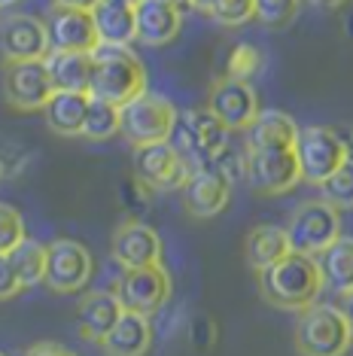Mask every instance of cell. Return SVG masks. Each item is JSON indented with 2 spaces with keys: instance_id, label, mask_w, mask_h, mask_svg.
<instances>
[{
  "instance_id": "obj_27",
  "label": "cell",
  "mask_w": 353,
  "mask_h": 356,
  "mask_svg": "<svg viewBox=\"0 0 353 356\" xmlns=\"http://www.w3.org/2000/svg\"><path fill=\"white\" fill-rule=\"evenodd\" d=\"M10 265L19 277L22 289H31L37 283H43L46 274V244H40L34 238H25L19 247L10 253Z\"/></svg>"
},
{
  "instance_id": "obj_33",
  "label": "cell",
  "mask_w": 353,
  "mask_h": 356,
  "mask_svg": "<svg viewBox=\"0 0 353 356\" xmlns=\"http://www.w3.org/2000/svg\"><path fill=\"white\" fill-rule=\"evenodd\" d=\"M25 220L13 204L0 201V256H10L15 247L25 241Z\"/></svg>"
},
{
  "instance_id": "obj_24",
  "label": "cell",
  "mask_w": 353,
  "mask_h": 356,
  "mask_svg": "<svg viewBox=\"0 0 353 356\" xmlns=\"http://www.w3.org/2000/svg\"><path fill=\"white\" fill-rule=\"evenodd\" d=\"M88 110L85 92H55L43 107L46 125L61 137H83V122Z\"/></svg>"
},
{
  "instance_id": "obj_30",
  "label": "cell",
  "mask_w": 353,
  "mask_h": 356,
  "mask_svg": "<svg viewBox=\"0 0 353 356\" xmlns=\"http://www.w3.org/2000/svg\"><path fill=\"white\" fill-rule=\"evenodd\" d=\"M262 52L256 49L253 43H238L235 49L229 52V64H226V76H235V79H244L250 83L256 74H262Z\"/></svg>"
},
{
  "instance_id": "obj_11",
  "label": "cell",
  "mask_w": 353,
  "mask_h": 356,
  "mask_svg": "<svg viewBox=\"0 0 353 356\" xmlns=\"http://www.w3.org/2000/svg\"><path fill=\"white\" fill-rule=\"evenodd\" d=\"M192 174V165L171 140L134 149V177L149 192H180Z\"/></svg>"
},
{
  "instance_id": "obj_6",
  "label": "cell",
  "mask_w": 353,
  "mask_h": 356,
  "mask_svg": "<svg viewBox=\"0 0 353 356\" xmlns=\"http://www.w3.org/2000/svg\"><path fill=\"white\" fill-rule=\"evenodd\" d=\"M244 177L259 195H284L302 183L295 147H244Z\"/></svg>"
},
{
  "instance_id": "obj_22",
  "label": "cell",
  "mask_w": 353,
  "mask_h": 356,
  "mask_svg": "<svg viewBox=\"0 0 353 356\" xmlns=\"http://www.w3.org/2000/svg\"><path fill=\"white\" fill-rule=\"evenodd\" d=\"M92 22H95V31H98V40L107 46H131L138 40L134 6L116 3V0H101L92 10Z\"/></svg>"
},
{
  "instance_id": "obj_36",
  "label": "cell",
  "mask_w": 353,
  "mask_h": 356,
  "mask_svg": "<svg viewBox=\"0 0 353 356\" xmlns=\"http://www.w3.org/2000/svg\"><path fill=\"white\" fill-rule=\"evenodd\" d=\"M213 335H216V326L211 317H195L192 323V344L198 347V350H207V347H213Z\"/></svg>"
},
{
  "instance_id": "obj_39",
  "label": "cell",
  "mask_w": 353,
  "mask_h": 356,
  "mask_svg": "<svg viewBox=\"0 0 353 356\" xmlns=\"http://www.w3.org/2000/svg\"><path fill=\"white\" fill-rule=\"evenodd\" d=\"M338 311L344 314V320H347V326H350V332H353V293L341 296V307H338Z\"/></svg>"
},
{
  "instance_id": "obj_46",
  "label": "cell",
  "mask_w": 353,
  "mask_h": 356,
  "mask_svg": "<svg viewBox=\"0 0 353 356\" xmlns=\"http://www.w3.org/2000/svg\"><path fill=\"white\" fill-rule=\"evenodd\" d=\"M3 177H6V161L0 159V180H3Z\"/></svg>"
},
{
  "instance_id": "obj_5",
  "label": "cell",
  "mask_w": 353,
  "mask_h": 356,
  "mask_svg": "<svg viewBox=\"0 0 353 356\" xmlns=\"http://www.w3.org/2000/svg\"><path fill=\"white\" fill-rule=\"evenodd\" d=\"M176 116H180V110H176L165 95L143 92L134 101L119 107V134H122L134 149L149 147V143L171 140Z\"/></svg>"
},
{
  "instance_id": "obj_47",
  "label": "cell",
  "mask_w": 353,
  "mask_h": 356,
  "mask_svg": "<svg viewBox=\"0 0 353 356\" xmlns=\"http://www.w3.org/2000/svg\"><path fill=\"white\" fill-rule=\"evenodd\" d=\"M13 3H19V0H0V10H3V6H13Z\"/></svg>"
},
{
  "instance_id": "obj_13",
  "label": "cell",
  "mask_w": 353,
  "mask_h": 356,
  "mask_svg": "<svg viewBox=\"0 0 353 356\" xmlns=\"http://www.w3.org/2000/svg\"><path fill=\"white\" fill-rule=\"evenodd\" d=\"M55 95V86L49 79L43 61H6L3 70V98L19 113H37L46 107Z\"/></svg>"
},
{
  "instance_id": "obj_40",
  "label": "cell",
  "mask_w": 353,
  "mask_h": 356,
  "mask_svg": "<svg viewBox=\"0 0 353 356\" xmlns=\"http://www.w3.org/2000/svg\"><path fill=\"white\" fill-rule=\"evenodd\" d=\"M216 3H220V0H192V6H195V10H202V13H211Z\"/></svg>"
},
{
  "instance_id": "obj_43",
  "label": "cell",
  "mask_w": 353,
  "mask_h": 356,
  "mask_svg": "<svg viewBox=\"0 0 353 356\" xmlns=\"http://www.w3.org/2000/svg\"><path fill=\"white\" fill-rule=\"evenodd\" d=\"M165 3H171V6H176L180 13H186V10H192V0H165Z\"/></svg>"
},
{
  "instance_id": "obj_18",
  "label": "cell",
  "mask_w": 353,
  "mask_h": 356,
  "mask_svg": "<svg viewBox=\"0 0 353 356\" xmlns=\"http://www.w3.org/2000/svg\"><path fill=\"white\" fill-rule=\"evenodd\" d=\"M134 28H138V43L143 46H171L180 37L183 13L165 0H140L134 6Z\"/></svg>"
},
{
  "instance_id": "obj_41",
  "label": "cell",
  "mask_w": 353,
  "mask_h": 356,
  "mask_svg": "<svg viewBox=\"0 0 353 356\" xmlns=\"http://www.w3.org/2000/svg\"><path fill=\"white\" fill-rule=\"evenodd\" d=\"M311 3L326 6V10H338V6H344V3H347V0H311Z\"/></svg>"
},
{
  "instance_id": "obj_17",
  "label": "cell",
  "mask_w": 353,
  "mask_h": 356,
  "mask_svg": "<svg viewBox=\"0 0 353 356\" xmlns=\"http://www.w3.org/2000/svg\"><path fill=\"white\" fill-rule=\"evenodd\" d=\"M0 52L6 61H43L49 55V37L46 25L34 15H10L0 25Z\"/></svg>"
},
{
  "instance_id": "obj_29",
  "label": "cell",
  "mask_w": 353,
  "mask_h": 356,
  "mask_svg": "<svg viewBox=\"0 0 353 356\" xmlns=\"http://www.w3.org/2000/svg\"><path fill=\"white\" fill-rule=\"evenodd\" d=\"M320 192L335 210H353V161L347 159L326 183H320Z\"/></svg>"
},
{
  "instance_id": "obj_1",
  "label": "cell",
  "mask_w": 353,
  "mask_h": 356,
  "mask_svg": "<svg viewBox=\"0 0 353 356\" xmlns=\"http://www.w3.org/2000/svg\"><path fill=\"white\" fill-rule=\"evenodd\" d=\"M229 128L220 122L207 107L186 110L176 116L174 125V147L192 165V171H220L229 180L235 177L238 156L229 147Z\"/></svg>"
},
{
  "instance_id": "obj_23",
  "label": "cell",
  "mask_w": 353,
  "mask_h": 356,
  "mask_svg": "<svg viewBox=\"0 0 353 356\" xmlns=\"http://www.w3.org/2000/svg\"><path fill=\"white\" fill-rule=\"evenodd\" d=\"M55 92H85L92 83V55L88 52H49L43 58Z\"/></svg>"
},
{
  "instance_id": "obj_10",
  "label": "cell",
  "mask_w": 353,
  "mask_h": 356,
  "mask_svg": "<svg viewBox=\"0 0 353 356\" xmlns=\"http://www.w3.org/2000/svg\"><path fill=\"white\" fill-rule=\"evenodd\" d=\"M95 274V259L85 244L70 238H58L46 244V274L43 283L58 296H70L88 286Z\"/></svg>"
},
{
  "instance_id": "obj_34",
  "label": "cell",
  "mask_w": 353,
  "mask_h": 356,
  "mask_svg": "<svg viewBox=\"0 0 353 356\" xmlns=\"http://www.w3.org/2000/svg\"><path fill=\"white\" fill-rule=\"evenodd\" d=\"M149 195H152V192H149L147 186H143L134 174L122 183V201L134 210V213H140V210H147V207H149Z\"/></svg>"
},
{
  "instance_id": "obj_8",
  "label": "cell",
  "mask_w": 353,
  "mask_h": 356,
  "mask_svg": "<svg viewBox=\"0 0 353 356\" xmlns=\"http://www.w3.org/2000/svg\"><path fill=\"white\" fill-rule=\"evenodd\" d=\"M295 156H299L302 180L320 186L347 161V143H344V137L338 131H332V128L308 125V128H299Z\"/></svg>"
},
{
  "instance_id": "obj_12",
  "label": "cell",
  "mask_w": 353,
  "mask_h": 356,
  "mask_svg": "<svg viewBox=\"0 0 353 356\" xmlns=\"http://www.w3.org/2000/svg\"><path fill=\"white\" fill-rule=\"evenodd\" d=\"M207 110L220 119L229 131H247L253 119L262 113L259 95L250 83L235 76H220L207 88Z\"/></svg>"
},
{
  "instance_id": "obj_35",
  "label": "cell",
  "mask_w": 353,
  "mask_h": 356,
  "mask_svg": "<svg viewBox=\"0 0 353 356\" xmlns=\"http://www.w3.org/2000/svg\"><path fill=\"white\" fill-rule=\"evenodd\" d=\"M22 293V283L15 277L13 265H10V256H0V302L6 298H15Z\"/></svg>"
},
{
  "instance_id": "obj_7",
  "label": "cell",
  "mask_w": 353,
  "mask_h": 356,
  "mask_svg": "<svg viewBox=\"0 0 353 356\" xmlns=\"http://www.w3.org/2000/svg\"><path fill=\"white\" fill-rule=\"evenodd\" d=\"M286 238H290L293 253L320 256L326 247H332L341 238V210H335L323 198L302 201L290 213Z\"/></svg>"
},
{
  "instance_id": "obj_4",
  "label": "cell",
  "mask_w": 353,
  "mask_h": 356,
  "mask_svg": "<svg viewBox=\"0 0 353 356\" xmlns=\"http://www.w3.org/2000/svg\"><path fill=\"white\" fill-rule=\"evenodd\" d=\"M293 341L299 356H344L353 344V332L335 305H311L295 320Z\"/></svg>"
},
{
  "instance_id": "obj_38",
  "label": "cell",
  "mask_w": 353,
  "mask_h": 356,
  "mask_svg": "<svg viewBox=\"0 0 353 356\" xmlns=\"http://www.w3.org/2000/svg\"><path fill=\"white\" fill-rule=\"evenodd\" d=\"M55 3H61V6H74V10H85V13H92L95 6L101 3V0H55Z\"/></svg>"
},
{
  "instance_id": "obj_26",
  "label": "cell",
  "mask_w": 353,
  "mask_h": 356,
  "mask_svg": "<svg viewBox=\"0 0 353 356\" xmlns=\"http://www.w3.org/2000/svg\"><path fill=\"white\" fill-rule=\"evenodd\" d=\"M320 271H323V283L335 289L338 296L353 293V238H341L332 247H326L317 256Z\"/></svg>"
},
{
  "instance_id": "obj_3",
  "label": "cell",
  "mask_w": 353,
  "mask_h": 356,
  "mask_svg": "<svg viewBox=\"0 0 353 356\" xmlns=\"http://www.w3.org/2000/svg\"><path fill=\"white\" fill-rule=\"evenodd\" d=\"M147 92V67L138 58L131 46H107L101 43L92 52V83H88V98H98L107 104L134 101Z\"/></svg>"
},
{
  "instance_id": "obj_21",
  "label": "cell",
  "mask_w": 353,
  "mask_h": 356,
  "mask_svg": "<svg viewBox=\"0 0 353 356\" xmlns=\"http://www.w3.org/2000/svg\"><path fill=\"white\" fill-rule=\"evenodd\" d=\"M286 253H293L290 238H286L284 225H253L244 238V262L250 265L256 274H262L265 268H271L274 262H280Z\"/></svg>"
},
{
  "instance_id": "obj_9",
  "label": "cell",
  "mask_w": 353,
  "mask_h": 356,
  "mask_svg": "<svg viewBox=\"0 0 353 356\" xmlns=\"http://www.w3.org/2000/svg\"><path fill=\"white\" fill-rule=\"evenodd\" d=\"M171 289H174L171 274L158 262V265H147V268H125L113 286V296L119 298L122 311L149 317V314L162 311L167 305Z\"/></svg>"
},
{
  "instance_id": "obj_2",
  "label": "cell",
  "mask_w": 353,
  "mask_h": 356,
  "mask_svg": "<svg viewBox=\"0 0 353 356\" xmlns=\"http://www.w3.org/2000/svg\"><path fill=\"white\" fill-rule=\"evenodd\" d=\"M326 289L323 271H320L317 256L304 253H286L280 262L259 274V293L268 305L280 311H304L317 305L320 293Z\"/></svg>"
},
{
  "instance_id": "obj_16",
  "label": "cell",
  "mask_w": 353,
  "mask_h": 356,
  "mask_svg": "<svg viewBox=\"0 0 353 356\" xmlns=\"http://www.w3.org/2000/svg\"><path fill=\"white\" fill-rule=\"evenodd\" d=\"M183 210L195 220H213L229 207L231 180L220 171H192L186 186L180 189Z\"/></svg>"
},
{
  "instance_id": "obj_48",
  "label": "cell",
  "mask_w": 353,
  "mask_h": 356,
  "mask_svg": "<svg viewBox=\"0 0 353 356\" xmlns=\"http://www.w3.org/2000/svg\"><path fill=\"white\" fill-rule=\"evenodd\" d=\"M0 356H6V353H0Z\"/></svg>"
},
{
  "instance_id": "obj_19",
  "label": "cell",
  "mask_w": 353,
  "mask_h": 356,
  "mask_svg": "<svg viewBox=\"0 0 353 356\" xmlns=\"http://www.w3.org/2000/svg\"><path fill=\"white\" fill-rule=\"evenodd\" d=\"M122 317V305L113 293L107 289H95V293H85L83 302L76 307V326L79 335L92 344H101L104 338L110 335V329Z\"/></svg>"
},
{
  "instance_id": "obj_31",
  "label": "cell",
  "mask_w": 353,
  "mask_h": 356,
  "mask_svg": "<svg viewBox=\"0 0 353 356\" xmlns=\"http://www.w3.org/2000/svg\"><path fill=\"white\" fill-rule=\"evenodd\" d=\"M302 0H256V19L265 28H286L299 15Z\"/></svg>"
},
{
  "instance_id": "obj_32",
  "label": "cell",
  "mask_w": 353,
  "mask_h": 356,
  "mask_svg": "<svg viewBox=\"0 0 353 356\" xmlns=\"http://www.w3.org/2000/svg\"><path fill=\"white\" fill-rule=\"evenodd\" d=\"M207 15L222 28H240L256 19V0H220Z\"/></svg>"
},
{
  "instance_id": "obj_20",
  "label": "cell",
  "mask_w": 353,
  "mask_h": 356,
  "mask_svg": "<svg viewBox=\"0 0 353 356\" xmlns=\"http://www.w3.org/2000/svg\"><path fill=\"white\" fill-rule=\"evenodd\" d=\"M104 356H147L152 347V323L143 314L122 311L110 335L98 344Z\"/></svg>"
},
{
  "instance_id": "obj_42",
  "label": "cell",
  "mask_w": 353,
  "mask_h": 356,
  "mask_svg": "<svg viewBox=\"0 0 353 356\" xmlns=\"http://www.w3.org/2000/svg\"><path fill=\"white\" fill-rule=\"evenodd\" d=\"M344 34H347L353 40V6L347 10V15H344Z\"/></svg>"
},
{
  "instance_id": "obj_25",
  "label": "cell",
  "mask_w": 353,
  "mask_h": 356,
  "mask_svg": "<svg viewBox=\"0 0 353 356\" xmlns=\"http://www.w3.org/2000/svg\"><path fill=\"white\" fill-rule=\"evenodd\" d=\"M247 147H295L299 125L280 110H262L247 128Z\"/></svg>"
},
{
  "instance_id": "obj_15",
  "label": "cell",
  "mask_w": 353,
  "mask_h": 356,
  "mask_svg": "<svg viewBox=\"0 0 353 356\" xmlns=\"http://www.w3.org/2000/svg\"><path fill=\"white\" fill-rule=\"evenodd\" d=\"M110 256L116 265L125 268H147V265H158L165 256V244L152 225L140 220H122L113 229V241H110Z\"/></svg>"
},
{
  "instance_id": "obj_37",
  "label": "cell",
  "mask_w": 353,
  "mask_h": 356,
  "mask_svg": "<svg viewBox=\"0 0 353 356\" xmlns=\"http://www.w3.org/2000/svg\"><path fill=\"white\" fill-rule=\"evenodd\" d=\"M25 356H76L70 347L64 344H55V341H40V344H31Z\"/></svg>"
},
{
  "instance_id": "obj_44",
  "label": "cell",
  "mask_w": 353,
  "mask_h": 356,
  "mask_svg": "<svg viewBox=\"0 0 353 356\" xmlns=\"http://www.w3.org/2000/svg\"><path fill=\"white\" fill-rule=\"evenodd\" d=\"M344 143H347V159L353 161V134H350V140H344Z\"/></svg>"
},
{
  "instance_id": "obj_14",
  "label": "cell",
  "mask_w": 353,
  "mask_h": 356,
  "mask_svg": "<svg viewBox=\"0 0 353 356\" xmlns=\"http://www.w3.org/2000/svg\"><path fill=\"white\" fill-rule=\"evenodd\" d=\"M43 25H46V37H49V52H88L92 55L101 46L92 13H85V10L52 3Z\"/></svg>"
},
{
  "instance_id": "obj_45",
  "label": "cell",
  "mask_w": 353,
  "mask_h": 356,
  "mask_svg": "<svg viewBox=\"0 0 353 356\" xmlns=\"http://www.w3.org/2000/svg\"><path fill=\"white\" fill-rule=\"evenodd\" d=\"M116 3H125V6H138L140 0H116Z\"/></svg>"
},
{
  "instance_id": "obj_28",
  "label": "cell",
  "mask_w": 353,
  "mask_h": 356,
  "mask_svg": "<svg viewBox=\"0 0 353 356\" xmlns=\"http://www.w3.org/2000/svg\"><path fill=\"white\" fill-rule=\"evenodd\" d=\"M119 134V107L98 98H88L85 122H83V137L95 143H104Z\"/></svg>"
}]
</instances>
